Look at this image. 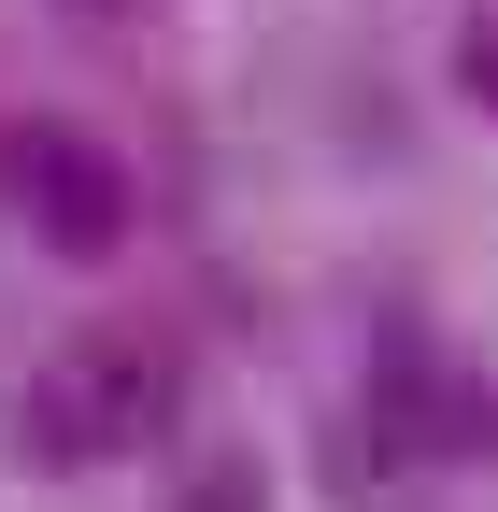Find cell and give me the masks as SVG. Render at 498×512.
I'll use <instances>...</instances> for the list:
<instances>
[{
  "mask_svg": "<svg viewBox=\"0 0 498 512\" xmlns=\"http://www.w3.org/2000/svg\"><path fill=\"white\" fill-rule=\"evenodd\" d=\"M370 441H385V456H413V470L498 456V384H484L456 342L385 328V342H370Z\"/></svg>",
  "mask_w": 498,
  "mask_h": 512,
  "instance_id": "obj_3",
  "label": "cell"
},
{
  "mask_svg": "<svg viewBox=\"0 0 498 512\" xmlns=\"http://www.w3.org/2000/svg\"><path fill=\"white\" fill-rule=\"evenodd\" d=\"M100 15H114V0H100Z\"/></svg>",
  "mask_w": 498,
  "mask_h": 512,
  "instance_id": "obj_6",
  "label": "cell"
},
{
  "mask_svg": "<svg viewBox=\"0 0 498 512\" xmlns=\"http://www.w3.org/2000/svg\"><path fill=\"white\" fill-rule=\"evenodd\" d=\"M0 200H15V228H29L43 256H72V271L143 228L129 157H114L100 128H72V114H15V128H0Z\"/></svg>",
  "mask_w": 498,
  "mask_h": 512,
  "instance_id": "obj_2",
  "label": "cell"
},
{
  "mask_svg": "<svg viewBox=\"0 0 498 512\" xmlns=\"http://www.w3.org/2000/svg\"><path fill=\"white\" fill-rule=\"evenodd\" d=\"M456 86H470V100H484V114H498V15H484V29H470V43H456Z\"/></svg>",
  "mask_w": 498,
  "mask_h": 512,
  "instance_id": "obj_5",
  "label": "cell"
},
{
  "mask_svg": "<svg viewBox=\"0 0 498 512\" xmlns=\"http://www.w3.org/2000/svg\"><path fill=\"white\" fill-rule=\"evenodd\" d=\"M171 512H271V470L242 456V441H214V456H200V470L171 484Z\"/></svg>",
  "mask_w": 498,
  "mask_h": 512,
  "instance_id": "obj_4",
  "label": "cell"
},
{
  "mask_svg": "<svg viewBox=\"0 0 498 512\" xmlns=\"http://www.w3.org/2000/svg\"><path fill=\"white\" fill-rule=\"evenodd\" d=\"M29 456L43 470H114V456H157V441L185 427V356L157 328H72L43 370H29Z\"/></svg>",
  "mask_w": 498,
  "mask_h": 512,
  "instance_id": "obj_1",
  "label": "cell"
}]
</instances>
